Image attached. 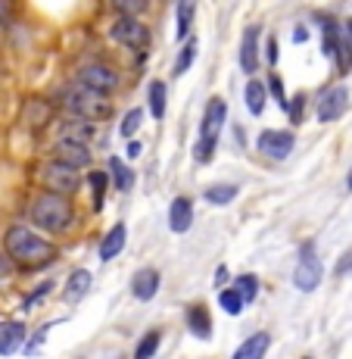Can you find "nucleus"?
<instances>
[{
    "instance_id": "obj_39",
    "label": "nucleus",
    "mask_w": 352,
    "mask_h": 359,
    "mask_svg": "<svg viewBox=\"0 0 352 359\" xmlns=\"http://www.w3.org/2000/svg\"><path fill=\"white\" fill-rule=\"evenodd\" d=\"M334 272H337V275H349V272H352V250L343 253L340 262H337V269H334Z\"/></svg>"
},
{
    "instance_id": "obj_9",
    "label": "nucleus",
    "mask_w": 352,
    "mask_h": 359,
    "mask_svg": "<svg viewBox=\"0 0 352 359\" xmlns=\"http://www.w3.org/2000/svg\"><path fill=\"white\" fill-rule=\"evenodd\" d=\"M78 85L94 88V91H100V94H115L122 88V79L113 66L100 63V60H91V63H85L78 69Z\"/></svg>"
},
{
    "instance_id": "obj_33",
    "label": "nucleus",
    "mask_w": 352,
    "mask_h": 359,
    "mask_svg": "<svg viewBox=\"0 0 352 359\" xmlns=\"http://www.w3.org/2000/svg\"><path fill=\"white\" fill-rule=\"evenodd\" d=\"M141 122H143V109L141 107H134V109H128V113H125V119H122V137H125V141H128V137H134L137 135V128H141Z\"/></svg>"
},
{
    "instance_id": "obj_34",
    "label": "nucleus",
    "mask_w": 352,
    "mask_h": 359,
    "mask_svg": "<svg viewBox=\"0 0 352 359\" xmlns=\"http://www.w3.org/2000/svg\"><path fill=\"white\" fill-rule=\"evenodd\" d=\"M234 287H237L240 297H244L246 303L259 297V278H256V275H240V278L234 281Z\"/></svg>"
},
{
    "instance_id": "obj_1",
    "label": "nucleus",
    "mask_w": 352,
    "mask_h": 359,
    "mask_svg": "<svg viewBox=\"0 0 352 359\" xmlns=\"http://www.w3.org/2000/svg\"><path fill=\"white\" fill-rule=\"evenodd\" d=\"M3 250L6 257L13 259V266H22L29 272H38V269L53 266L59 257V250L44 241L41 234H34L29 225H10L3 234Z\"/></svg>"
},
{
    "instance_id": "obj_44",
    "label": "nucleus",
    "mask_w": 352,
    "mask_h": 359,
    "mask_svg": "<svg viewBox=\"0 0 352 359\" xmlns=\"http://www.w3.org/2000/svg\"><path fill=\"white\" fill-rule=\"evenodd\" d=\"M10 0H0V22H6V19H10Z\"/></svg>"
},
{
    "instance_id": "obj_8",
    "label": "nucleus",
    "mask_w": 352,
    "mask_h": 359,
    "mask_svg": "<svg viewBox=\"0 0 352 359\" xmlns=\"http://www.w3.org/2000/svg\"><path fill=\"white\" fill-rule=\"evenodd\" d=\"M321 34H324V38H321L324 53H328V57L337 63L340 75H346L349 69H352V44L343 38L340 22H334V19H324V32Z\"/></svg>"
},
{
    "instance_id": "obj_32",
    "label": "nucleus",
    "mask_w": 352,
    "mask_h": 359,
    "mask_svg": "<svg viewBox=\"0 0 352 359\" xmlns=\"http://www.w3.org/2000/svg\"><path fill=\"white\" fill-rule=\"evenodd\" d=\"M160 344H162V334H160V331H147V334H143V341L137 344L134 356H137V359H150V356H156V353H160Z\"/></svg>"
},
{
    "instance_id": "obj_21",
    "label": "nucleus",
    "mask_w": 352,
    "mask_h": 359,
    "mask_svg": "<svg viewBox=\"0 0 352 359\" xmlns=\"http://www.w3.org/2000/svg\"><path fill=\"white\" fill-rule=\"evenodd\" d=\"M268 347H272V334H268V331H259V334L246 337V341L234 350V359H262L268 353Z\"/></svg>"
},
{
    "instance_id": "obj_37",
    "label": "nucleus",
    "mask_w": 352,
    "mask_h": 359,
    "mask_svg": "<svg viewBox=\"0 0 352 359\" xmlns=\"http://www.w3.org/2000/svg\"><path fill=\"white\" fill-rule=\"evenodd\" d=\"M278 57H281L278 38H268V47H265V63H268V66H278Z\"/></svg>"
},
{
    "instance_id": "obj_10",
    "label": "nucleus",
    "mask_w": 352,
    "mask_h": 359,
    "mask_svg": "<svg viewBox=\"0 0 352 359\" xmlns=\"http://www.w3.org/2000/svg\"><path fill=\"white\" fill-rule=\"evenodd\" d=\"M296 147V135L290 128H265L256 137V150L265 160H287Z\"/></svg>"
},
{
    "instance_id": "obj_40",
    "label": "nucleus",
    "mask_w": 352,
    "mask_h": 359,
    "mask_svg": "<svg viewBox=\"0 0 352 359\" xmlns=\"http://www.w3.org/2000/svg\"><path fill=\"white\" fill-rule=\"evenodd\" d=\"M47 331H50V325H44V328L38 331V334H34V341H29V344H25V353H34V350H38L41 344H44V334H47Z\"/></svg>"
},
{
    "instance_id": "obj_4",
    "label": "nucleus",
    "mask_w": 352,
    "mask_h": 359,
    "mask_svg": "<svg viewBox=\"0 0 352 359\" xmlns=\"http://www.w3.org/2000/svg\"><path fill=\"white\" fill-rule=\"evenodd\" d=\"M63 109H69V116H78V119H109L113 116V103H109V94H100L94 88L85 85H72L63 91Z\"/></svg>"
},
{
    "instance_id": "obj_19",
    "label": "nucleus",
    "mask_w": 352,
    "mask_h": 359,
    "mask_svg": "<svg viewBox=\"0 0 352 359\" xmlns=\"http://www.w3.org/2000/svg\"><path fill=\"white\" fill-rule=\"evenodd\" d=\"M25 344V325L19 319H10L0 325V353L10 356Z\"/></svg>"
},
{
    "instance_id": "obj_29",
    "label": "nucleus",
    "mask_w": 352,
    "mask_h": 359,
    "mask_svg": "<svg viewBox=\"0 0 352 359\" xmlns=\"http://www.w3.org/2000/svg\"><path fill=\"white\" fill-rule=\"evenodd\" d=\"M218 306H222L227 316H240L246 306V300L240 297L237 287H218Z\"/></svg>"
},
{
    "instance_id": "obj_18",
    "label": "nucleus",
    "mask_w": 352,
    "mask_h": 359,
    "mask_svg": "<svg viewBox=\"0 0 352 359\" xmlns=\"http://www.w3.org/2000/svg\"><path fill=\"white\" fill-rule=\"evenodd\" d=\"M125 222H115L113 229H109L106 234H103V241H100V262H109V259H115L122 253V247H125Z\"/></svg>"
},
{
    "instance_id": "obj_24",
    "label": "nucleus",
    "mask_w": 352,
    "mask_h": 359,
    "mask_svg": "<svg viewBox=\"0 0 352 359\" xmlns=\"http://www.w3.org/2000/svg\"><path fill=\"white\" fill-rule=\"evenodd\" d=\"M91 272L87 269H75L72 275H69V281H66V300L69 303H75V300H81L87 291H91Z\"/></svg>"
},
{
    "instance_id": "obj_16",
    "label": "nucleus",
    "mask_w": 352,
    "mask_h": 359,
    "mask_svg": "<svg viewBox=\"0 0 352 359\" xmlns=\"http://www.w3.org/2000/svg\"><path fill=\"white\" fill-rule=\"evenodd\" d=\"M188 328L193 337H199V341H209L212 337V316L209 309H206V303H193L188 306Z\"/></svg>"
},
{
    "instance_id": "obj_23",
    "label": "nucleus",
    "mask_w": 352,
    "mask_h": 359,
    "mask_svg": "<svg viewBox=\"0 0 352 359\" xmlns=\"http://www.w3.org/2000/svg\"><path fill=\"white\" fill-rule=\"evenodd\" d=\"M59 137H72V141H91L94 137V122L91 119H78V116H69L59 122Z\"/></svg>"
},
{
    "instance_id": "obj_20",
    "label": "nucleus",
    "mask_w": 352,
    "mask_h": 359,
    "mask_svg": "<svg viewBox=\"0 0 352 359\" xmlns=\"http://www.w3.org/2000/svg\"><path fill=\"white\" fill-rule=\"evenodd\" d=\"M265 100H268L265 81H259L256 75H250V81H246V88H244V103H246V109H250V116L265 113Z\"/></svg>"
},
{
    "instance_id": "obj_27",
    "label": "nucleus",
    "mask_w": 352,
    "mask_h": 359,
    "mask_svg": "<svg viewBox=\"0 0 352 359\" xmlns=\"http://www.w3.org/2000/svg\"><path fill=\"white\" fill-rule=\"evenodd\" d=\"M237 194H240L237 184H209V188L203 191V200L212 206H227L231 200H237Z\"/></svg>"
},
{
    "instance_id": "obj_25",
    "label": "nucleus",
    "mask_w": 352,
    "mask_h": 359,
    "mask_svg": "<svg viewBox=\"0 0 352 359\" xmlns=\"http://www.w3.org/2000/svg\"><path fill=\"white\" fill-rule=\"evenodd\" d=\"M147 107H150V113H153V119H162L165 116V107H169V88H165V81H150Z\"/></svg>"
},
{
    "instance_id": "obj_7",
    "label": "nucleus",
    "mask_w": 352,
    "mask_h": 359,
    "mask_svg": "<svg viewBox=\"0 0 352 359\" xmlns=\"http://www.w3.org/2000/svg\"><path fill=\"white\" fill-rule=\"evenodd\" d=\"M109 38H113L115 44L134 50V53H143L150 47V29L137 16H119L113 25H109Z\"/></svg>"
},
{
    "instance_id": "obj_11",
    "label": "nucleus",
    "mask_w": 352,
    "mask_h": 359,
    "mask_svg": "<svg viewBox=\"0 0 352 359\" xmlns=\"http://www.w3.org/2000/svg\"><path fill=\"white\" fill-rule=\"evenodd\" d=\"M53 160L66 163V165H75V169H87L94 160H91V150H87L85 141H72V137H59L53 144Z\"/></svg>"
},
{
    "instance_id": "obj_13",
    "label": "nucleus",
    "mask_w": 352,
    "mask_h": 359,
    "mask_svg": "<svg viewBox=\"0 0 352 359\" xmlns=\"http://www.w3.org/2000/svg\"><path fill=\"white\" fill-rule=\"evenodd\" d=\"M259 41H262V25H246L244 41H240V69H244L246 75H256V69L262 63Z\"/></svg>"
},
{
    "instance_id": "obj_41",
    "label": "nucleus",
    "mask_w": 352,
    "mask_h": 359,
    "mask_svg": "<svg viewBox=\"0 0 352 359\" xmlns=\"http://www.w3.org/2000/svg\"><path fill=\"white\" fill-rule=\"evenodd\" d=\"M10 272H13V259L0 253V285H3V281L10 278Z\"/></svg>"
},
{
    "instance_id": "obj_35",
    "label": "nucleus",
    "mask_w": 352,
    "mask_h": 359,
    "mask_svg": "<svg viewBox=\"0 0 352 359\" xmlns=\"http://www.w3.org/2000/svg\"><path fill=\"white\" fill-rule=\"evenodd\" d=\"M265 88H268V94H272L274 100H278V107L281 109H287V91H284V79H281V75H272V79L265 81Z\"/></svg>"
},
{
    "instance_id": "obj_30",
    "label": "nucleus",
    "mask_w": 352,
    "mask_h": 359,
    "mask_svg": "<svg viewBox=\"0 0 352 359\" xmlns=\"http://www.w3.org/2000/svg\"><path fill=\"white\" fill-rule=\"evenodd\" d=\"M109 6L119 16H143L150 10V0H109Z\"/></svg>"
},
{
    "instance_id": "obj_22",
    "label": "nucleus",
    "mask_w": 352,
    "mask_h": 359,
    "mask_svg": "<svg viewBox=\"0 0 352 359\" xmlns=\"http://www.w3.org/2000/svg\"><path fill=\"white\" fill-rule=\"evenodd\" d=\"M193 16H197V0H178V10H175V38L178 41L190 38Z\"/></svg>"
},
{
    "instance_id": "obj_6",
    "label": "nucleus",
    "mask_w": 352,
    "mask_h": 359,
    "mask_svg": "<svg viewBox=\"0 0 352 359\" xmlns=\"http://www.w3.org/2000/svg\"><path fill=\"white\" fill-rule=\"evenodd\" d=\"M321 278H324V266L318 259V250H315V241H306L293 269V287L302 294H312L321 285Z\"/></svg>"
},
{
    "instance_id": "obj_14",
    "label": "nucleus",
    "mask_w": 352,
    "mask_h": 359,
    "mask_svg": "<svg viewBox=\"0 0 352 359\" xmlns=\"http://www.w3.org/2000/svg\"><path fill=\"white\" fill-rule=\"evenodd\" d=\"M160 281H162L160 269L143 266L131 275V294H134L137 300H153V297L160 294Z\"/></svg>"
},
{
    "instance_id": "obj_12",
    "label": "nucleus",
    "mask_w": 352,
    "mask_h": 359,
    "mask_svg": "<svg viewBox=\"0 0 352 359\" xmlns=\"http://www.w3.org/2000/svg\"><path fill=\"white\" fill-rule=\"evenodd\" d=\"M349 109V91H346V85H334V88H328V91L321 94V100H318V119L321 122H337L343 113Z\"/></svg>"
},
{
    "instance_id": "obj_36",
    "label": "nucleus",
    "mask_w": 352,
    "mask_h": 359,
    "mask_svg": "<svg viewBox=\"0 0 352 359\" xmlns=\"http://www.w3.org/2000/svg\"><path fill=\"white\" fill-rule=\"evenodd\" d=\"M302 109H306V94H296L293 100H287V109L284 113L290 116V122H302Z\"/></svg>"
},
{
    "instance_id": "obj_2",
    "label": "nucleus",
    "mask_w": 352,
    "mask_h": 359,
    "mask_svg": "<svg viewBox=\"0 0 352 359\" xmlns=\"http://www.w3.org/2000/svg\"><path fill=\"white\" fill-rule=\"evenodd\" d=\"M29 219L34 229L47 234H63L69 225L75 222V206L69 194H57V191H44L29 203Z\"/></svg>"
},
{
    "instance_id": "obj_26",
    "label": "nucleus",
    "mask_w": 352,
    "mask_h": 359,
    "mask_svg": "<svg viewBox=\"0 0 352 359\" xmlns=\"http://www.w3.org/2000/svg\"><path fill=\"white\" fill-rule=\"evenodd\" d=\"M87 188H91V203H94V212L103 210V200H106V188H109V175L100 169L87 172Z\"/></svg>"
},
{
    "instance_id": "obj_17",
    "label": "nucleus",
    "mask_w": 352,
    "mask_h": 359,
    "mask_svg": "<svg viewBox=\"0 0 352 359\" xmlns=\"http://www.w3.org/2000/svg\"><path fill=\"white\" fill-rule=\"evenodd\" d=\"M50 119H53V103L50 100H44V97H29L25 100V122H29V128L41 131Z\"/></svg>"
},
{
    "instance_id": "obj_3",
    "label": "nucleus",
    "mask_w": 352,
    "mask_h": 359,
    "mask_svg": "<svg viewBox=\"0 0 352 359\" xmlns=\"http://www.w3.org/2000/svg\"><path fill=\"white\" fill-rule=\"evenodd\" d=\"M225 119H227V103L222 97H209L203 109V119H199V141L193 147V160L199 165H206L216 154V144H218V135L225 128Z\"/></svg>"
},
{
    "instance_id": "obj_31",
    "label": "nucleus",
    "mask_w": 352,
    "mask_h": 359,
    "mask_svg": "<svg viewBox=\"0 0 352 359\" xmlns=\"http://www.w3.org/2000/svg\"><path fill=\"white\" fill-rule=\"evenodd\" d=\"M193 60H197V41L193 38H188V44H184V50L178 53V60H175V66H171V75H184L188 72V69L193 66Z\"/></svg>"
},
{
    "instance_id": "obj_5",
    "label": "nucleus",
    "mask_w": 352,
    "mask_h": 359,
    "mask_svg": "<svg viewBox=\"0 0 352 359\" xmlns=\"http://www.w3.org/2000/svg\"><path fill=\"white\" fill-rule=\"evenodd\" d=\"M38 178H41V184H44V191H57V194H75V191L85 184V178H81V169L53 160V156L44 165H41Z\"/></svg>"
},
{
    "instance_id": "obj_43",
    "label": "nucleus",
    "mask_w": 352,
    "mask_h": 359,
    "mask_svg": "<svg viewBox=\"0 0 352 359\" xmlns=\"http://www.w3.org/2000/svg\"><path fill=\"white\" fill-rule=\"evenodd\" d=\"M293 41H296V44H300V41H309V29H306V25H296Z\"/></svg>"
},
{
    "instance_id": "obj_28",
    "label": "nucleus",
    "mask_w": 352,
    "mask_h": 359,
    "mask_svg": "<svg viewBox=\"0 0 352 359\" xmlns=\"http://www.w3.org/2000/svg\"><path fill=\"white\" fill-rule=\"evenodd\" d=\"M109 182H113L119 191H131V184H134V172H131L119 156H109Z\"/></svg>"
},
{
    "instance_id": "obj_38",
    "label": "nucleus",
    "mask_w": 352,
    "mask_h": 359,
    "mask_svg": "<svg viewBox=\"0 0 352 359\" xmlns=\"http://www.w3.org/2000/svg\"><path fill=\"white\" fill-rule=\"evenodd\" d=\"M47 291H50V281H44V285H38V291H34V294H29V297H25V303H22V306H25V309H31V306H34V303H38V300H41V297H44Z\"/></svg>"
},
{
    "instance_id": "obj_46",
    "label": "nucleus",
    "mask_w": 352,
    "mask_h": 359,
    "mask_svg": "<svg viewBox=\"0 0 352 359\" xmlns=\"http://www.w3.org/2000/svg\"><path fill=\"white\" fill-rule=\"evenodd\" d=\"M137 154H141V144L131 141V137H128V156H137Z\"/></svg>"
},
{
    "instance_id": "obj_15",
    "label": "nucleus",
    "mask_w": 352,
    "mask_h": 359,
    "mask_svg": "<svg viewBox=\"0 0 352 359\" xmlns=\"http://www.w3.org/2000/svg\"><path fill=\"white\" fill-rule=\"evenodd\" d=\"M190 225H193L190 197H175L171 200V206H169V229L175 234H184V231H190Z\"/></svg>"
},
{
    "instance_id": "obj_47",
    "label": "nucleus",
    "mask_w": 352,
    "mask_h": 359,
    "mask_svg": "<svg viewBox=\"0 0 352 359\" xmlns=\"http://www.w3.org/2000/svg\"><path fill=\"white\" fill-rule=\"evenodd\" d=\"M346 188L352 191V169H349V175H346Z\"/></svg>"
},
{
    "instance_id": "obj_45",
    "label": "nucleus",
    "mask_w": 352,
    "mask_h": 359,
    "mask_svg": "<svg viewBox=\"0 0 352 359\" xmlns=\"http://www.w3.org/2000/svg\"><path fill=\"white\" fill-rule=\"evenodd\" d=\"M340 32H343V38L352 44V19H346V22H340Z\"/></svg>"
},
{
    "instance_id": "obj_42",
    "label": "nucleus",
    "mask_w": 352,
    "mask_h": 359,
    "mask_svg": "<svg viewBox=\"0 0 352 359\" xmlns=\"http://www.w3.org/2000/svg\"><path fill=\"white\" fill-rule=\"evenodd\" d=\"M231 278V272H227V266H218L216 269V287H225V281Z\"/></svg>"
}]
</instances>
